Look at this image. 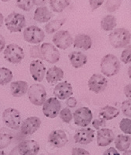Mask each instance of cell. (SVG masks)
Wrapping results in <instances>:
<instances>
[{
	"mask_svg": "<svg viewBox=\"0 0 131 155\" xmlns=\"http://www.w3.org/2000/svg\"><path fill=\"white\" fill-rule=\"evenodd\" d=\"M120 61L116 55L108 54L102 58L101 70L105 77H113L120 72Z\"/></svg>",
	"mask_w": 131,
	"mask_h": 155,
	"instance_id": "1",
	"label": "cell"
},
{
	"mask_svg": "<svg viewBox=\"0 0 131 155\" xmlns=\"http://www.w3.org/2000/svg\"><path fill=\"white\" fill-rule=\"evenodd\" d=\"M131 35L129 31L120 28L112 31L108 35L110 43L114 48H122L130 43Z\"/></svg>",
	"mask_w": 131,
	"mask_h": 155,
	"instance_id": "2",
	"label": "cell"
},
{
	"mask_svg": "<svg viewBox=\"0 0 131 155\" xmlns=\"http://www.w3.org/2000/svg\"><path fill=\"white\" fill-rule=\"evenodd\" d=\"M39 144L35 140L21 142L10 151V155H37L39 151Z\"/></svg>",
	"mask_w": 131,
	"mask_h": 155,
	"instance_id": "3",
	"label": "cell"
},
{
	"mask_svg": "<svg viewBox=\"0 0 131 155\" xmlns=\"http://www.w3.org/2000/svg\"><path fill=\"white\" fill-rule=\"evenodd\" d=\"M27 96L32 104L39 106L43 105L46 100L47 93L43 85L34 84L27 90Z\"/></svg>",
	"mask_w": 131,
	"mask_h": 155,
	"instance_id": "4",
	"label": "cell"
},
{
	"mask_svg": "<svg viewBox=\"0 0 131 155\" xmlns=\"http://www.w3.org/2000/svg\"><path fill=\"white\" fill-rule=\"evenodd\" d=\"M5 25L10 32H20L26 25L25 17L19 13L12 12L5 19Z\"/></svg>",
	"mask_w": 131,
	"mask_h": 155,
	"instance_id": "5",
	"label": "cell"
},
{
	"mask_svg": "<svg viewBox=\"0 0 131 155\" xmlns=\"http://www.w3.org/2000/svg\"><path fill=\"white\" fill-rule=\"evenodd\" d=\"M4 58L13 64H18L24 58V51L23 48L16 43H10L6 46L3 51Z\"/></svg>",
	"mask_w": 131,
	"mask_h": 155,
	"instance_id": "6",
	"label": "cell"
},
{
	"mask_svg": "<svg viewBox=\"0 0 131 155\" xmlns=\"http://www.w3.org/2000/svg\"><path fill=\"white\" fill-rule=\"evenodd\" d=\"M2 120L10 129H18L21 124V116L18 110L8 108L2 113Z\"/></svg>",
	"mask_w": 131,
	"mask_h": 155,
	"instance_id": "7",
	"label": "cell"
},
{
	"mask_svg": "<svg viewBox=\"0 0 131 155\" xmlns=\"http://www.w3.org/2000/svg\"><path fill=\"white\" fill-rule=\"evenodd\" d=\"M40 53L43 60H45L50 64L57 63L60 60L61 54L57 47L50 43H44L41 45Z\"/></svg>",
	"mask_w": 131,
	"mask_h": 155,
	"instance_id": "8",
	"label": "cell"
},
{
	"mask_svg": "<svg viewBox=\"0 0 131 155\" xmlns=\"http://www.w3.org/2000/svg\"><path fill=\"white\" fill-rule=\"evenodd\" d=\"M24 39L26 42L32 44L41 43L45 39V33L42 28L32 25L26 28L23 32Z\"/></svg>",
	"mask_w": 131,
	"mask_h": 155,
	"instance_id": "9",
	"label": "cell"
},
{
	"mask_svg": "<svg viewBox=\"0 0 131 155\" xmlns=\"http://www.w3.org/2000/svg\"><path fill=\"white\" fill-rule=\"evenodd\" d=\"M72 118H74V122L76 125L85 128L92 121V111L87 107H81L75 111Z\"/></svg>",
	"mask_w": 131,
	"mask_h": 155,
	"instance_id": "10",
	"label": "cell"
},
{
	"mask_svg": "<svg viewBox=\"0 0 131 155\" xmlns=\"http://www.w3.org/2000/svg\"><path fill=\"white\" fill-rule=\"evenodd\" d=\"M52 40L54 45L61 50L68 49L73 43L72 36L66 30H61L56 32Z\"/></svg>",
	"mask_w": 131,
	"mask_h": 155,
	"instance_id": "11",
	"label": "cell"
},
{
	"mask_svg": "<svg viewBox=\"0 0 131 155\" xmlns=\"http://www.w3.org/2000/svg\"><path fill=\"white\" fill-rule=\"evenodd\" d=\"M61 104L56 98H50L45 101L43 105V112L46 117L55 118L58 116L61 111Z\"/></svg>",
	"mask_w": 131,
	"mask_h": 155,
	"instance_id": "12",
	"label": "cell"
},
{
	"mask_svg": "<svg viewBox=\"0 0 131 155\" xmlns=\"http://www.w3.org/2000/svg\"><path fill=\"white\" fill-rule=\"evenodd\" d=\"M108 86V80L101 74H94L88 81V87L94 93L104 91Z\"/></svg>",
	"mask_w": 131,
	"mask_h": 155,
	"instance_id": "13",
	"label": "cell"
},
{
	"mask_svg": "<svg viewBox=\"0 0 131 155\" xmlns=\"http://www.w3.org/2000/svg\"><path fill=\"white\" fill-rule=\"evenodd\" d=\"M53 94L57 99L65 100L72 97L73 94V89L70 83L65 81L57 84L54 87Z\"/></svg>",
	"mask_w": 131,
	"mask_h": 155,
	"instance_id": "14",
	"label": "cell"
},
{
	"mask_svg": "<svg viewBox=\"0 0 131 155\" xmlns=\"http://www.w3.org/2000/svg\"><path fill=\"white\" fill-rule=\"evenodd\" d=\"M41 125V120L37 117H30L26 118L21 124V132L25 136H30L35 133Z\"/></svg>",
	"mask_w": 131,
	"mask_h": 155,
	"instance_id": "15",
	"label": "cell"
},
{
	"mask_svg": "<svg viewBox=\"0 0 131 155\" xmlns=\"http://www.w3.org/2000/svg\"><path fill=\"white\" fill-rule=\"evenodd\" d=\"M48 142L57 148L63 147L69 142L66 133L62 130H54L51 132L48 137Z\"/></svg>",
	"mask_w": 131,
	"mask_h": 155,
	"instance_id": "16",
	"label": "cell"
},
{
	"mask_svg": "<svg viewBox=\"0 0 131 155\" xmlns=\"http://www.w3.org/2000/svg\"><path fill=\"white\" fill-rule=\"evenodd\" d=\"M30 73L34 81L42 82L46 75V67L40 60H33L30 64Z\"/></svg>",
	"mask_w": 131,
	"mask_h": 155,
	"instance_id": "17",
	"label": "cell"
},
{
	"mask_svg": "<svg viewBox=\"0 0 131 155\" xmlns=\"http://www.w3.org/2000/svg\"><path fill=\"white\" fill-rule=\"evenodd\" d=\"M94 136H95L94 130L89 128H83L78 130L76 133L75 134L74 140L76 143L87 145L94 140Z\"/></svg>",
	"mask_w": 131,
	"mask_h": 155,
	"instance_id": "18",
	"label": "cell"
},
{
	"mask_svg": "<svg viewBox=\"0 0 131 155\" xmlns=\"http://www.w3.org/2000/svg\"><path fill=\"white\" fill-rule=\"evenodd\" d=\"M115 140V134L111 129L101 128L97 134V143L99 147H107Z\"/></svg>",
	"mask_w": 131,
	"mask_h": 155,
	"instance_id": "19",
	"label": "cell"
},
{
	"mask_svg": "<svg viewBox=\"0 0 131 155\" xmlns=\"http://www.w3.org/2000/svg\"><path fill=\"white\" fill-rule=\"evenodd\" d=\"M73 45L75 48L87 51L92 47V39L86 34H78L73 39Z\"/></svg>",
	"mask_w": 131,
	"mask_h": 155,
	"instance_id": "20",
	"label": "cell"
},
{
	"mask_svg": "<svg viewBox=\"0 0 131 155\" xmlns=\"http://www.w3.org/2000/svg\"><path fill=\"white\" fill-rule=\"evenodd\" d=\"M28 84L26 81H18L11 83L10 84V91L13 96L21 97L27 92Z\"/></svg>",
	"mask_w": 131,
	"mask_h": 155,
	"instance_id": "21",
	"label": "cell"
},
{
	"mask_svg": "<svg viewBox=\"0 0 131 155\" xmlns=\"http://www.w3.org/2000/svg\"><path fill=\"white\" fill-rule=\"evenodd\" d=\"M69 58L72 65L75 69H78V68L84 66L87 62L86 55L80 51H73L69 54Z\"/></svg>",
	"mask_w": 131,
	"mask_h": 155,
	"instance_id": "22",
	"label": "cell"
},
{
	"mask_svg": "<svg viewBox=\"0 0 131 155\" xmlns=\"http://www.w3.org/2000/svg\"><path fill=\"white\" fill-rule=\"evenodd\" d=\"M52 16V13L46 6H39L35 10L33 19L39 23H46L49 21Z\"/></svg>",
	"mask_w": 131,
	"mask_h": 155,
	"instance_id": "23",
	"label": "cell"
},
{
	"mask_svg": "<svg viewBox=\"0 0 131 155\" xmlns=\"http://www.w3.org/2000/svg\"><path fill=\"white\" fill-rule=\"evenodd\" d=\"M64 78V71L57 66L50 68L46 72V81L50 84H55Z\"/></svg>",
	"mask_w": 131,
	"mask_h": 155,
	"instance_id": "24",
	"label": "cell"
},
{
	"mask_svg": "<svg viewBox=\"0 0 131 155\" xmlns=\"http://www.w3.org/2000/svg\"><path fill=\"white\" fill-rule=\"evenodd\" d=\"M120 113V110L114 106H105L104 107L101 109L100 112H99V117L106 121V120H112L114 118L117 117Z\"/></svg>",
	"mask_w": 131,
	"mask_h": 155,
	"instance_id": "25",
	"label": "cell"
},
{
	"mask_svg": "<svg viewBox=\"0 0 131 155\" xmlns=\"http://www.w3.org/2000/svg\"><path fill=\"white\" fill-rule=\"evenodd\" d=\"M115 140L116 148L120 151H126L129 150L131 144V138L129 136L118 135Z\"/></svg>",
	"mask_w": 131,
	"mask_h": 155,
	"instance_id": "26",
	"label": "cell"
},
{
	"mask_svg": "<svg viewBox=\"0 0 131 155\" xmlns=\"http://www.w3.org/2000/svg\"><path fill=\"white\" fill-rule=\"evenodd\" d=\"M13 133L10 129L6 128H0V150L6 148L13 140Z\"/></svg>",
	"mask_w": 131,
	"mask_h": 155,
	"instance_id": "27",
	"label": "cell"
},
{
	"mask_svg": "<svg viewBox=\"0 0 131 155\" xmlns=\"http://www.w3.org/2000/svg\"><path fill=\"white\" fill-rule=\"evenodd\" d=\"M116 18L113 15H106L104 18H102L101 21V27L104 31H111L116 28Z\"/></svg>",
	"mask_w": 131,
	"mask_h": 155,
	"instance_id": "28",
	"label": "cell"
},
{
	"mask_svg": "<svg viewBox=\"0 0 131 155\" xmlns=\"http://www.w3.org/2000/svg\"><path fill=\"white\" fill-rule=\"evenodd\" d=\"M65 19H56L53 20L51 21L48 22L45 25V31L46 33L52 34L54 33L55 31H58L59 28H61L62 25L65 23Z\"/></svg>",
	"mask_w": 131,
	"mask_h": 155,
	"instance_id": "29",
	"label": "cell"
},
{
	"mask_svg": "<svg viewBox=\"0 0 131 155\" xmlns=\"http://www.w3.org/2000/svg\"><path fill=\"white\" fill-rule=\"evenodd\" d=\"M70 5V2L67 0H51L50 1V6L52 10L57 13H61L65 8Z\"/></svg>",
	"mask_w": 131,
	"mask_h": 155,
	"instance_id": "30",
	"label": "cell"
},
{
	"mask_svg": "<svg viewBox=\"0 0 131 155\" xmlns=\"http://www.w3.org/2000/svg\"><path fill=\"white\" fill-rule=\"evenodd\" d=\"M13 79V73L10 69L2 67L0 68V85L9 84Z\"/></svg>",
	"mask_w": 131,
	"mask_h": 155,
	"instance_id": "31",
	"label": "cell"
},
{
	"mask_svg": "<svg viewBox=\"0 0 131 155\" xmlns=\"http://www.w3.org/2000/svg\"><path fill=\"white\" fill-rule=\"evenodd\" d=\"M120 128L123 132L127 135L131 134V120L130 118H123L120 123Z\"/></svg>",
	"mask_w": 131,
	"mask_h": 155,
	"instance_id": "32",
	"label": "cell"
},
{
	"mask_svg": "<svg viewBox=\"0 0 131 155\" xmlns=\"http://www.w3.org/2000/svg\"><path fill=\"white\" fill-rule=\"evenodd\" d=\"M17 6L24 11H30L32 9L34 4L31 0H18L17 1Z\"/></svg>",
	"mask_w": 131,
	"mask_h": 155,
	"instance_id": "33",
	"label": "cell"
},
{
	"mask_svg": "<svg viewBox=\"0 0 131 155\" xmlns=\"http://www.w3.org/2000/svg\"><path fill=\"white\" fill-rule=\"evenodd\" d=\"M122 1H117V0H110V1H107L105 3V8L106 10L108 12H114L117 10L120 6H121Z\"/></svg>",
	"mask_w": 131,
	"mask_h": 155,
	"instance_id": "34",
	"label": "cell"
},
{
	"mask_svg": "<svg viewBox=\"0 0 131 155\" xmlns=\"http://www.w3.org/2000/svg\"><path fill=\"white\" fill-rule=\"evenodd\" d=\"M60 117L65 123H70L72 120V114L69 108H65L60 111Z\"/></svg>",
	"mask_w": 131,
	"mask_h": 155,
	"instance_id": "35",
	"label": "cell"
},
{
	"mask_svg": "<svg viewBox=\"0 0 131 155\" xmlns=\"http://www.w3.org/2000/svg\"><path fill=\"white\" fill-rule=\"evenodd\" d=\"M131 102L130 99H128V100L124 101L123 103H122V112L123 114L125 115L126 117H128V118L130 117L131 116Z\"/></svg>",
	"mask_w": 131,
	"mask_h": 155,
	"instance_id": "36",
	"label": "cell"
},
{
	"mask_svg": "<svg viewBox=\"0 0 131 155\" xmlns=\"http://www.w3.org/2000/svg\"><path fill=\"white\" fill-rule=\"evenodd\" d=\"M131 47L130 45L128 46L123 52L121 54V60L124 64H128L130 63L131 60Z\"/></svg>",
	"mask_w": 131,
	"mask_h": 155,
	"instance_id": "37",
	"label": "cell"
},
{
	"mask_svg": "<svg viewBox=\"0 0 131 155\" xmlns=\"http://www.w3.org/2000/svg\"><path fill=\"white\" fill-rule=\"evenodd\" d=\"M30 54H31V56L33 58H39L43 60L41 53H40V48H39V46H32V47H31Z\"/></svg>",
	"mask_w": 131,
	"mask_h": 155,
	"instance_id": "38",
	"label": "cell"
},
{
	"mask_svg": "<svg viewBox=\"0 0 131 155\" xmlns=\"http://www.w3.org/2000/svg\"><path fill=\"white\" fill-rule=\"evenodd\" d=\"M93 127H94L95 129L100 130L101 128H103L105 127L106 125V121L101 118H99V119H95V120H93L92 122Z\"/></svg>",
	"mask_w": 131,
	"mask_h": 155,
	"instance_id": "39",
	"label": "cell"
},
{
	"mask_svg": "<svg viewBox=\"0 0 131 155\" xmlns=\"http://www.w3.org/2000/svg\"><path fill=\"white\" fill-rule=\"evenodd\" d=\"M72 155H90V152L82 148L75 147L72 150Z\"/></svg>",
	"mask_w": 131,
	"mask_h": 155,
	"instance_id": "40",
	"label": "cell"
},
{
	"mask_svg": "<svg viewBox=\"0 0 131 155\" xmlns=\"http://www.w3.org/2000/svg\"><path fill=\"white\" fill-rule=\"evenodd\" d=\"M89 2H90V5L91 6V8H92V10H96L97 8L101 6L103 2H104V1L103 0H91Z\"/></svg>",
	"mask_w": 131,
	"mask_h": 155,
	"instance_id": "41",
	"label": "cell"
},
{
	"mask_svg": "<svg viewBox=\"0 0 131 155\" xmlns=\"http://www.w3.org/2000/svg\"><path fill=\"white\" fill-rule=\"evenodd\" d=\"M66 104L70 108H74V107H75L77 106L76 98H74V97H70V98L67 99Z\"/></svg>",
	"mask_w": 131,
	"mask_h": 155,
	"instance_id": "42",
	"label": "cell"
},
{
	"mask_svg": "<svg viewBox=\"0 0 131 155\" xmlns=\"http://www.w3.org/2000/svg\"><path fill=\"white\" fill-rule=\"evenodd\" d=\"M103 155H120V153L116 150V148L110 147L107 149L104 152Z\"/></svg>",
	"mask_w": 131,
	"mask_h": 155,
	"instance_id": "43",
	"label": "cell"
},
{
	"mask_svg": "<svg viewBox=\"0 0 131 155\" xmlns=\"http://www.w3.org/2000/svg\"><path fill=\"white\" fill-rule=\"evenodd\" d=\"M130 84H127L126 86L124 87V94L127 98H129V99H130V91H131V86Z\"/></svg>",
	"mask_w": 131,
	"mask_h": 155,
	"instance_id": "44",
	"label": "cell"
},
{
	"mask_svg": "<svg viewBox=\"0 0 131 155\" xmlns=\"http://www.w3.org/2000/svg\"><path fill=\"white\" fill-rule=\"evenodd\" d=\"M5 46H6V39L0 34V52L5 48Z\"/></svg>",
	"mask_w": 131,
	"mask_h": 155,
	"instance_id": "45",
	"label": "cell"
},
{
	"mask_svg": "<svg viewBox=\"0 0 131 155\" xmlns=\"http://www.w3.org/2000/svg\"><path fill=\"white\" fill-rule=\"evenodd\" d=\"M46 2V1H37V0H34L33 4L34 5H36V6H43Z\"/></svg>",
	"mask_w": 131,
	"mask_h": 155,
	"instance_id": "46",
	"label": "cell"
},
{
	"mask_svg": "<svg viewBox=\"0 0 131 155\" xmlns=\"http://www.w3.org/2000/svg\"><path fill=\"white\" fill-rule=\"evenodd\" d=\"M4 18H3V15H2L1 13H0V27L2 25V23H3Z\"/></svg>",
	"mask_w": 131,
	"mask_h": 155,
	"instance_id": "47",
	"label": "cell"
},
{
	"mask_svg": "<svg viewBox=\"0 0 131 155\" xmlns=\"http://www.w3.org/2000/svg\"><path fill=\"white\" fill-rule=\"evenodd\" d=\"M130 154H131L130 149H129V150H126V151H124L123 155H130Z\"/></svg>",
	"mask_w": 131,
	"mask_h": 155,
	"instance_id": "48",
	"label": "cell"
},
{
	"mask_svg": "<svg viewBox=\"0 0 131 155\" xmlns=\"http://www.w3.org/2000/svg\"><path fill=\"white\" fill-rule=\"evenodd\" d=\"M0 155H6V153L4 151H2V150H0Z\"/></svg>",
	"mask_w": 131,
	"mask_h": 155,
	"instance_id": "49",
	"label": "cell"
},
{
	"mask_svg": "<svg viewBox=\"0 0 131 155\" xmlns=\"http://www.w3.org/2000/svg\"><path fill=\"white\" fill-rule=\"evenodd\" d=\"M129 77H130V68L129 69Z\"/></svg>",
	"mask_w": 131,
	"mask_h": 155,
	"instance_id": "50",
	"label": "cell"
}]
</instances>
